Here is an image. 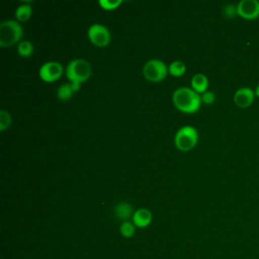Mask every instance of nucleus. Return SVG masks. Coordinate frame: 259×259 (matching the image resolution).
<instances>
[{"label":"nucleus","mask_w":259,"mask_h":259,"mask_svg":"<svg viewBox=\"0 0 259 259\" xmlns=\"http://www.w3.org/2000/svg\"><path fill=\"white\" fill-rule=\"evenodd\" d=\"M174 105L184 112H195L199 109L201 97L199 94L189 87H180L173 92Z\"/></svg>","instance_id":"obj_1"},{"label":"nucleus","mask_w":259,"mask_h":259,"mask_svg":"<svg viewBox=\"0 0 259 259\" xmlns=\"http://www.w3.org/2000/svg\"><path fill=\"white\" fill-rule=\"evenodd\" d=\"M22 36L21 25L12 19L0 23V46L9 47L18 41Z\"/></svg>","instance_id":"obj_2"},{"label":"nucleus","mask_w":259,"mask_h":259,"mask_svg":"<svg viewBox=\"0 0 259 259\" xmlns=\"http://www.w3.org/2000/svg\"><path fill=\"white\" fill-rule=\"evenodd\" d=\"M66 74L71 82L82 83L90 77L91 66L83 59H75L68 64Z\"/></svg>","instance_id":"obj_3"},{"label":"nucleus","mask_w":259,"mask_h":259,"mask_svg":"<svg viewBox=\"0 0 259 259\" xmlns=\"http://www.w3.org/2000/svg\"><path fill=\"white\" fill-rule=\"evenodd\" d=\"M198 140V133L195 127L191 125H184L180 127L175 135V146L182 151H188L196 145Z\"/></svg>","instance_id":"obj_4"},{"label":"nucleus","mask_w":259,"mask_h":259,"mask_svg":"<svg viewBox=\"0 0 259 259\" xmlns=\"http://www.w3.org/2000/svg\"><path fill=\"white\" fill-rule=\"evenodd\" d=\"M143 73L147 80L152 82H159L166 77L168 68L163 61L159 59H152L144 65Z\"/></svg>","instance_id":"obj_5"},{"label":"nucleus","mask_w":259,"mask_h":259,"mask_svg":"<svg viewBox=\"0 0 259 259\" xmlns=\"http://www.w3.org/2000/svg\"><path fill=\"white\" fill-rule=\"evenodd\" d=\"M88 37L97 47L107 46L110 41V33L107 27L100 23H94L88 28Z\"/></svg>","instance_id":"obj_6"},{"label":"nucleus","mask_w":259,"mask_h":259,"mask_svg":"<svg viewBox=\"0 0 259 259\" xmlns=\"http://www.w3.org/2000/svg\"><path fill=\"white\" fill-rule=\"evenodd\" d=\"M238 15L252 20L259 17V0H241L237 5Z\"/></svg>","instance_id":"obj_7"},{"label":"nucleus","mask_w":259,"mask_h":259,"mask_svg":"<svg viewBox=\"0 0 259 259\" xmlns=\"http://www.w3.org/2000/svg\"><path fill=\"white\" fill-rule=\"evenodd\" d=\"M63 66L59 62L50 61L41 65L39 68V76L46 82H54L61 77Z\"/></svg>","instance_id":"obj_8"},{"label":"nucleus","mask_w":259,"mask_h":259,"mask_svg":"<svg viewBox=\"0 0 259 259\" xmlns=\"http://www.w3.org/2000/svg\"><path fill=\"white\" fill-rule=\"evenodd\" d=\"M255 98V90L250 87H241L237 89L234 94V102L239 107H248L250 106Z\"/></svg>","instance_id":"obj_9"},{"label":"nucleus","mask_w":259,"mask_h":259,"mask_svg":"<svg viewBox=\"0 0 259 259\" xmlns=\"http://www.w3.org/2000/svg\"><path fill=\"white\" fill-rule=\"evenodd\" d=\"M152 222V212L148 208H139L133 214V223L138 228H146Z\"/></svg>","instance_id":"obj_10"},{"label":"nucleus","mask_w":259,"mask_h":259,"mask_svg":"<svg viewBox=\"0 0 259 259\" xmlns=\"http://www.w3.org/2000/svg\"><path fill=\"white\" fill-rule=\"evenodd\" d=\"M208 86V80L204 74L197 73L191 78V87L197 93H203Z\"/></svg>","instance_id":"obj_11"},{"label":"nucleus","mask_w":259,"mask_h":259,"mask_svg":"<svg viewBox=\"0 0 259 259\" xmlns=\"http://www.w3.org/2000/svg\"><path fill=\"white\" fill-rule=\"evenodd\" d=\"M114 212L117 219L125 222L133 214V206L126 201H120L115 205Z\"/></svg>","instance_id":"obj_12"},{"label":"nucleus","mask_w":259,"mask_h":259,"mask_svg":"<svg viewBox=\"0 0 259 259\" xmlns=\"http://www.w3.org/2000/svg\"><path fill=\"white\" fill-rule=\"evenodd\" d=\"M32 12V7L30 4H21L15 10V16L20 21L27 20Z\"/></svg>","instance_id":"obj_13"},{"label":"nucleus","mask_w":259,"mask_h":259,"mask_svg":"<svg viewBox=\"0 0 259 259\" xmlns=\"http://www.w3.org/2000/svg\"><path fill=\"white\" fill-rule=\"evenodd\" d=\"M185 70H186V66L182 61H174L170 64L168 68L169 73L176 77L182 76L185 73Z\"/></svg>","instance_id":"obj_14"},{"label":"nucleus","mask_w":259,"mask_h":259,"mask_svg":"<svg viewBox=\"0 0 259 259\" xmlns=\"http://www.w3.org/2000/svg\"><path fill=\"white\" fill-rule=\"evenodd\" d=\"M119 232L124 238H131L134 236L136 232V226L134 223L130 221L122 222L121 225L119 226Z\"/></svg>","instance_id":"obj_15"},{"label":"nucleus","mask_w":259,"mask_h":259,"mask_svg":"<svg viewBox=\"0 0 259 259\" xmlns=\"http://www.w3.org/2000/svg\"><path fill=\"white\" fill-rule=\"evenodd\" d=\"M17 52L22 57H29L33 53V46L29 40H22L17 46Z\"/></svg>","instance_id":"obj_16"},{"label":"nucleus","mask_w":259,"mask_h":259,"mask_svg":"<svg viewBox=\"0 0 259 259\" xmlns=\"http://www.w3.org/2000/svg\"><path fill=\"white\" fill-rule=\"evenodd\" d=\"M72 93H73V90L71 88V85L69 83H65V84H62L59 88H58V91H57V95H58V98L63 100V101H66L68 99L71 98L72 96Z\"/></svg>","instance_id":"obj_17"},{"label":"nucleus","mask_w":259,"mask_h":259,"mask_svg":"<svg viewBox=\"0 0 259 259\" xmlns=\"http://www.w3.org/2000/svg\"><path fill=\"white\" fill-rule=\"evenodd\" d=\"M11 122V116L10 114L4 110V109H1L0 110V131L3 132L6 130V127L9 126Z\"/></svg>","instance_id":"obj_18"},{"label":"nucleus","mask_w":259,"mask_h":259,"mask_svg":"<svg viewBox=\"0 0 259 259\" xmlns=\"http://www.w3.org/2000/svg\"><path fill=\"white\" fill-rule=\"evenodd\" d=\"M121 3L122 0H99V5L105 10L114 9Z\"/></svg>","instance_id":"obj_19"},{"label":"nucleus","mask_w":259,"mask_h":259,"mask_svg":"<svg viewBox=\"0 0 259 259\" xmlns=\"http://www.w3.org/2000/svg\"><path fill=\"white\" fill-rule=\"evenodd\" d=\"M200 97H201V101H203L206 104H211L215 99V96H214L213 92L207 91V90L205 92H203Z\"/></svg>","instance_id":"obj_20"},{"label":"nucleus","mask_w":259,"mask_h":259,"mask_svg":"<svg viewBox=\"0 0 259 259\" xmlns=\"http://www.w3.org/2000/svg\"><path fill=\"white\" fill-rule=\"evenodd\" d=\"M224 12L226 14L227 17H234L235 15H238V12H237V6L233 5V4H228L225 9H224Z\"/></svg>","instance_id":"obj_21"},{"label":"nucleus","mask_w":259,"mask_h":259,"mask_svg":"<svg viewBox=\"0 0 259 259\" xmlns=\"http://www.w3.org/2000/svg\"><path fill=\"white\" fill-rule=\"evenodd\" d=\"M80 84H81V83H78V82H71V83H70L73 92H76V91H78V90L80 89Z\"/></svg>","instance_id":"obj_22"},{"label":"nucleus","mask_w":259,"mask_h":259,"mask_svg":"<svg viewBox=\"0 0 259 259\" xmlns=\"http://www.w3.org/2000/svg\"><path fill=\"white\" fill-rule=\"evenodd\" d=\"M255 95L257 96V97H259V84L256 86V88H255Z\"/></svg>","instance_id":"obj_23"}]
</instances>
